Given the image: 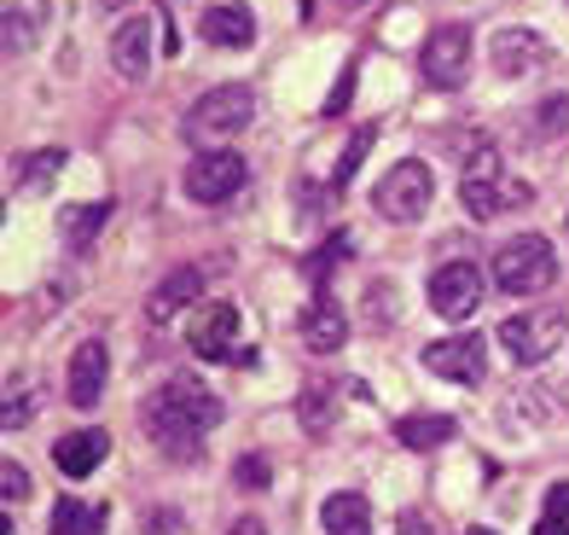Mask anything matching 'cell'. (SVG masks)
<instances>
[{
  "label": "cell",
  "instance_id": "cell-13",
  "mask_svg": "<svg viewBox=\"0 0 569 535\" xmlns=\"http://www.w3.org/2000/svg\"><path fill=\"white\" fill-rule=\"evenodd\" d=\"M106 378H111V355H106V344L99 338H88V344H76V355H70V407H93L99 396H106Z\"/></svg>",
  "mask_w": 569,
  "mask_h": 535
},
{
  "label": "cell",
  "instance_id": "cell-26",
  "mask_svg": "<svg viewBox=\"0 0 569 535\" xmlns=\"http://www.w3.org/2000/svg\"><path fill=\"white\" fill-rule=\"evenodd\" d=\"M36 402H41V390L30 385V378H18V385L7 390V407H0V430H23L36 419Z\"/></svg>",
  "mask_w": 569,
  "mask_h": 535
},
{
  "label": "cell",
  "instance_id": "cell-17",
  "mask_svg": "<svg viewBox=\"0 0 569 535\" xmlns=\"http://www.w3.org/2000/svg\"><path fill=\"white\" fill-rule=\"evenodd\" d=\"M111 65H117V76H128V82H140V76L151 70V23L146 18H122L117 23Z\"/></svg>",
  "mask_w": 569,
  "mask_h": 535
},
{
  "label": "cell",
  "instance_id": "cell-15",
  "mask_svg": "<svg viewBox=\"0 0 569 535\" xmlns=\"http://www.w3.org/2000/svg\"><path fill=\"white\" fill-rule=\"evenodd\" d=\"M488 59H495L500 76H529V70L547 65V41H540V30H523V23H511V30L495 36Z\"/></svg>",
  "mask_w": 569,
  "mask_h": 535
},
{
  "label": "cell",
  "instance_id": "cell-22",
  "mask_svg": "<svg viewBox=\"0 0 569 535\" xmlns=\"http://www.w3.org/2000/svg\"><path fill=\"white\" fill-rule=\"evenodd\" d=\"M106 221H111V204H106V198H99V204H76V210H64V221H59V227H64V245H70V250H88Z\"/></svg>",
  "mask_w": 569,
  "mask_h": 535
},
{
  "label": "cell",
  "instance_id": "cell-28",
  "mask_svg": "<svg viewBox=\"0 0 569 535\" xmlns=\"http://www.w3.org/2000/svg\"><path fill=\"white\" fill-rule=\"evenodd\" d=\"M372 140H378V129H355V140H349V151H343V164H338V187L355 181V169H360V158L372 151Z\"/></svg>",
  "mask_w": 569,
  "mask_h": 535
},
{
  "label": "cell",
  "instance_id": "cell-29",
  "mask_svg": "<svg viewBox=\"0 0 569 535\" xmlns=\"http://www.w3.org/2000/svg\"><path fill=\"white\" fill-rule=\"evenodd\" d=\"M401 535H442V513L436 506H412V513H401Z\"/></svg>",
  "mask_w": 569,
  "mask_h": 535
},
{
  "label": "cell",
  "instance_id": "cell-10",
  "mask_svg": "<svg viewBox=\"0 0 569 535\" xmlns=\"http://www.w3.org/2000/svg\"><path fill=\"white\" fill-rule=\"evenodd\" d=\"M239 326H244V315L232 309V303H203V309L192 315V326H187V344H192V355H203V361H232Z\"/></svg>",
  "mask_w": 569,
  "mask_h": 535
},
{
  "label": "cell",
  "instance_id": "cell-34",
  "mask_svg": "<svg viewBox=\"0 0 569 535\" xmlns=\"http://www.w3.org/2000/svg\"><path fill=\"white\" fill-rule=\"evenodd\" d=\"M146 535H187V518H180V513H151Z\"/></svg>",
  "mask_w": 569,
  "mask_h": 535
},
{
  "label": "cell",
  "instance_id": "cell-20",
  "mask_svg": "<svg viewBox=\"0 0 569 535\" xmlns=\"http://www.w3.org/2000/svg\"><path fill=\"white\" fill-rule=\"evenodd\" d=\"M453 430H459L453 414H407V419H396V443L401 448H442V443H453Z\"/></svg>",
  "mask_w": 569,
  "mask_h": 535
},
{
  "label": "cell",
  "instance_id": "cell-18",
  "mask_svg": "<svg viewBox=\"0 0 569 535\" xmlns=\"http://www.w3.org/2000/svg\"><path fill=\"white\" fill-rule=\"evenodd\" d=\"M343 338H349V315L338 309V303H331V297L308 303V309H302V344L331 355V349H343Z\"/></svg>",
  "mask_w": 569,
  "mask_h": 535
},
{
  "label": "cell",
  "instance_id": "cell-12",
  "mask_svg": "<svg viewBox=\"0 0 569 535\" xmlns=\"http://www.w3.org/2000/svg\"><path fill=\"white\" fill-rule=\"evenodd\" d=\"M198 36L210 47H232V53H239V47L256 41V12L244 7V0H216V7H203Z\"/></svg>",
  "mask_w": 569,
  "mask_h": 535
},
{
  "label": "cell",
  "instance_id": "cell-31",
  "mask_svg": "<svg viewBox=\"0 0 569 535\" xmlns=\"http://www.w3.org/2000/svg\"><path fill=\"white\" fill-rule=\"evenodd\" d=\"M343 250H349V239H343V234L331 239V250H315V257H308V279H326L331 268H338V257H343Z\"/></svg>",
  "mask_w": 569,
  "mask_h": 535
},
{
  "label": "cell",
  "instance_id": "cell-19",
  "mask_svg": "<svg viewBox=\"0 0 569 535\" xmlns=\"http://www.w3.org/2000/svg\"><path fill=\"white\" fill-rule=\"evenodd\" d=\"M320 524H326V535H372V501L355 489H338V495H326Z\"/></svg>",
  "mask_w": 569,
  "mask_h": 535
},
{
  "label": "cell",
  "instance_id": "cell-1",
  "mask_svg": "<svg viewBox=\"0 0 569 535\" xmlns=\"http://www.w3.org/2000/svg\"><path fill=\"white\" fill-rule=\"evenodd\" d=\"M140 425H146V437L158 443L163 454L187 460V454H198V443L221 425V396L203 385V378L174 373V378H163V385L146 396Z\"/></svg>",
  "mask_w": 569,
  "mask_h": 535
},
{
  "label": "cell",
  "instance_id": "cell-4",
  "mask_svg": "<svg viewBox=\"0 0 569 535\" xmlns=\"http://www.w3.org/2000/svg\"><path fill=\"white\" fill-rule=\"evenodd\" d=\"M250 117H256V93L244 82H227V88H210V93H198V106L187 111V135L198 146H210L216 140H232V135H244L250 129Z\"/></svg>",
  "mask_w": 569,
  "mask_h": 535
},
{
  "label": "cell",
  "instance_id": "cell-9",
  "mask_svg": "<svg viewBox=\"0 0 569 535\" xmlns=\"http://www.w3.org/2000/svg\"><path fill=\"white\" fill-rule=\"evenodd\" d=\"M430 309L442 320H471L482 309V268L477 262H442L430 274Z\"/></svg>",
  "mask_w": 569,
  "mask_h": 535
},
{
  "label": "cell",
  "instance_id": "cell-6",
  "mask_svg": "<svg viewBox=\"0 0 569 535\" xmlns=\"http://www.w3.org/2000/svg\"><path fill=\"white\" fill-rule=\"evenodd\" d=\"M430 198H436V175H430V164H419V158H401V164L372 187L378 216H390V221H419V216L430 210Z\"/></svg>",
  "mask_w": 569,
  "mask_h": 535
},
{
  "label": "cell",
  "instance_id": "cell-30",
  "mask_svg": "<svg viewBox=\"0 0 569 535\" xmlns=\"http://www.w3.org/2000/svg\"><path fill=\"white\" fill-rule=\"evenodd\" d=\"M0 495H7L12 506H18V501H30V472H23L18 460H7V466H0Z\"/></svg>",
  "mask_w": 569,
  "mask_h": 535
},
{
  "label": "cell",
  "instance_id": "cell-25",
  "mask_svg": "<svg viewBox=\"0 0 569 535\" xmlns=\"http://www.w3.org/2000/svg\"><path fill=\"white\" fill-rule=\"evenodd\" d=\"M297 414H302V430H308V437H326V430L338 425V402H331V390L308 385L302 402H297Z\"/></svg>",
  "mask_w": 569,
  "mask_h": 535
},
{
  "label": "cell",
  "instance_id": "cell-32",
  "mask_svg": "<svg viewBox=\"0 0 569 535\" xmlns=\"http://www.w3.org/2000/svg\"><path fill=\"white\" fill-rule=\"evenodd\" d=\"M569 129V99H547L540 106V135H563Z\"/></svg>",
  "mask_w": 569,
  "mask_h": 535
},
{
  "label": "cell",
  "instance_id": "cell-35",
  "mask_svg": "<svg viewBox=\"0 0 569 535\" xmlns=\"http://www.w3.org/2000/svg\"><path fill=\"white\" fill-rule=\"evenodd\" d=\"M239 477L250 483V489H262V483H268V460H262V454H250V460L239 466Z\"/></svg>",
  "mask_w": 569,
  "mask_h": 535
},
{
  "label": "cell",
  "instance_id": "cell-39",
  "mask_svg": "<svg viewBox=\"0 0 569 535\" xmlns=\"http://www.w3.org/2000/svg\"><path fill=\"white\" fill-rule=\"evenodd\" d=\"M106 7H117V0H106Z\"/></svg>",
  "mask_w": 569,
  "mask_h": 535
},
{
  "label": "cell",
  "instance_id": "cell-3",
  "mask_svg": "<svg viewBox=\"0 0 569 535\" xmlns=\"http://www.w3.org/2000/svg\"><path fill=\"white\" fill-rule=\"evenodd\" d=\"M558 279V250L540 234H517L495 250V286L506 297H535Z\"/></svg>",
  "mask_w": 569,
  "mask_h": 535
},
{
  "label": "cell",
  "instance_id": "cell-37",
  "mask_svg": "<svg viewBox=\"0 0 569 535\" xmlns=\"http://www.w3.org/2000/svg\"><path fill=\"white\" fill-rule=\"evenodd\" d=\"M465 535H495V529H465Z\"/></svg>",
  "mask_w": 569,
  "mask_h": 535
},
{
  "label": "cell",
  "instance_id": "cell-16",
  "mask_svg": "<svg viewBox=\"0 0 569 535\" xmlns=\"http://www.w3.org/2000/svg\"><path fill=\"white\" fill-rule=\"evenodd\" d=\"M106 454H111V430H70V437H59V448H53V466L64 477H93L99 466H106Z\"/></svg>",
  "mask_w": 569,
  "mask_h": 535
},
{
  "label": "cell",
  "instance_id": "cell-27",
  "mask_svg": "<svg viewBox=\"0 0 569 535\" xmlns=\"http://www.w3.org/2000/svg\"><path fill=\"white\" fill-rule=\"evenodd\" d=\"M535 535H569V483H552L547 489V506L535 518Z\"/></svg>",
  "mask_w": 569,
  "mask_h": 535
},
{
  "label": "cell",
  "instance_id": "cell-5",
  "mask_svg": "<svg viewBox=\"0 0 569 535\" xmlns=\"http://www.w3.org/2000/svg\"><path fill=\"white\" fill-rule=\"evenodd\" d=\"M569 338V320L563 309H529V315H506L500 320V344L517 367H540V361H552V355L563 349Z\"/></svg>",
  "mask_w": 569,
  "mask_h": 535
},
{
  "label": "cell",
  "instance_id": "cell-7",
  "mask_svg": "<svg viewBox=\"0 0 569 535\" xmlns=\"http://www.w3.org/2000/svg\"><path fill=\"white\" fill-rule=\"evenodd\" d=\"M419 70L430 88H459L471 76V30L465 23H436L419 47Z\"/></svg>",
  "mask_w": 569,
  "mask_h": 535
},
{
  "label": "cell",
  "instance_id": "cell-11",
  "mask_svg": "<svg viewBox=\"0 0 569 535\" xmlns=\"http://www.w3.org/2000/svg\"><path fill=\"white\" fill-rule=\"evenodd\" d=\"M425 367H430L436 378H453V385H482V373H488V361H482V338H477V333L436 338V344L425 349Z\"/></svg>",
  "mask_w": 569,
  "mask_h": 535
},
{
  "label": "cell",
  "instance_id": "cell-23",
  "mask_svg": "<svg viewBox=\"0 0 569 535\" xmlns=\"http://www.w3.org/2000/svg\"><path fill=\"white\" fill-rule=\"evenodd\" d=\"M106 529V506H88L76 495H59L53 506V535H99Z\"/></svg>",
  "mask_w": 569,
  "mask_h": 535
},
{
  "label": "cell",
  "instance_id": "cell-8",
  "mask_svg": "<svg viewBox=\"0 0 569 535\" xmlns=\"http://www.w3.org/2000/svg\"><path fill=\"white\" fill-rule=\"evenodd\" d=\"M244 158H239V151H198V158L187 164V198L192 204H227L232 192H239L244 187Z\"/></svg>",
  "mask_w": 569,
  "mask_h": 535
},
{
  "label": "cell",
  "instance_id": "cell-24",
  "mask_svg": "<svg viewBox=\"0 0 569 535\" xmlns=\"http://www.w3.org/2000/svg\"><path fill=\"white\" fill-rule=\"evenodd\" d=\"M59 169H64V151H59V146L30 151V158L18 164V192H47V187L59 181Z\"/></svg>",
  "mask_w": 569,
  "mask_h": 535
},
{
  "label": "cell",
  "instance_id": "cell-36",
  "mask_svg": "<svg viewBox=\"0 0 569 535\" xmlns=\"http://www.w3.org/2000/svg\"><path fill=\"white\" fill-rule=\"evenodd\" d=\"M227 535H268V524H262V518H239Z\"/></svg>",
  "mask_w": 569,
  "mask_h": 535
},
{
  "label": "cell",
  "instance_id": "cell-38",
  "mask_svg": "<svg viewBox=\"0 0 569 535\" xmlns=\"http://www.w3.org/2000/svg\"><path fill=\"white\" fill-rule=\"evenodd\" d=\"M349 7H367V0H349Z\"/></svg>",
  "mask_w": 569,
  "mask_h": 535
},
{
  "label": "cell",
  "instance_id": "cell-2",
  "mask_svg": "<svg viewBox=\"0 0 569 535\" xmlns=\"http://www.w3.org/2000/svg\"><path fill=\"white\" fill-rule=\"evenodd\" d=\"M529 198H535V192L500 169V151H495V146H477V151H471L465 181H459V204H465L477 221H495V216H506V210H523Z\"/></svg>",
  "mask_w": 569,
  "mask_h": 535
},
{
  "label": "cell",
  "instance_id": "cell-14",
  "mask_svg": "<svg viewBox=\"0 0 569 535\" xmlns=\"http://www.w3.org/2000/svg\"><path fill=\"white\" fill-rule=\"evenodd\" d=\"M198 297H203V274L198 268H174V274H163V286L146 297V320L151 326H174Z\"/></svg>",
  "mask_w": 569,
  "mask_h": 535
},
{
  "label": "cell",
  "instance_id": "cell-33",
  "mask_svg": "<svg viewBox=\"0 0 569 535\" xmlns=\"http://www.w3.org/2000/svg\"><path fill=\"white\" fill-rule=\"evenodd\" d=\"M349 93H355V65L338 76V93L326 99V117H338V111H349Z\"/></svg>",
  "mask_w": 569,
  "mask_h": 535
},
{
  "label": "cell",
  "instance_id": "cell-21",
  "mask_svg": "<svg viewBox=\"0 0 569 535\" xmlns=\"http://www.w3.org/2000/svg\"><path fill=\"white\" fill-rule=\"evenodd\" d=\"M0 30H7V47H12V53H30L36 36L47 30V7H41V0H12L7 18H0Z\"/></svg>",
  "mask_w": 569,
  "mask_h": 535
}]
</instances>
